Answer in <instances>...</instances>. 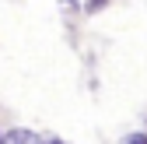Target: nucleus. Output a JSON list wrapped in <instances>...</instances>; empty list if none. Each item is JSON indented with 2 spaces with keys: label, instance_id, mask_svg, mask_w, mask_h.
<instances>
[{
  "label": "nucleus",
  "instance_id": "obj_3",
  "mask_svg": "<svg viewBox=\"0 0 147 144\" xmlns=\"http://www.w3.org/2000/svg\"><path fill=\"white\" fill-rule=\"evenodd\" d=\"M0 144H4V137H0Z\"/></svg>",
  "mask_w": 147,
  "mask_h": 144
},
{
  "label": "nucleus",
  "instance_id": "obj_2",
  "mask_svg": "<svg viewBox=\"0 0 147 144\" xmlns=\"http://www.w3.org/2000/svg\"><path fill=\"white\" fill-rule=\"evenodd\" d=\"M123 144H147V134H133V137H126Z\"/></svg>",
  "mask_w": 147,
  "mask_h": 144
},
{
  "label": "nucleus",
  "instance_id": "obj_1",
  "mask_svg": "<svg viewBox=\"0 0 147 144\" xmlns=\"http://www.w3.org/2000/svg\"><path fill=\"white\" fill-rule=\"evenodd\" d=\"M4 144H46V141L35 137V134H28V130H11V137H7Z\"/></svg>",
  "mask_w": 147,
  "mask_h": 144
}]
</instances>
